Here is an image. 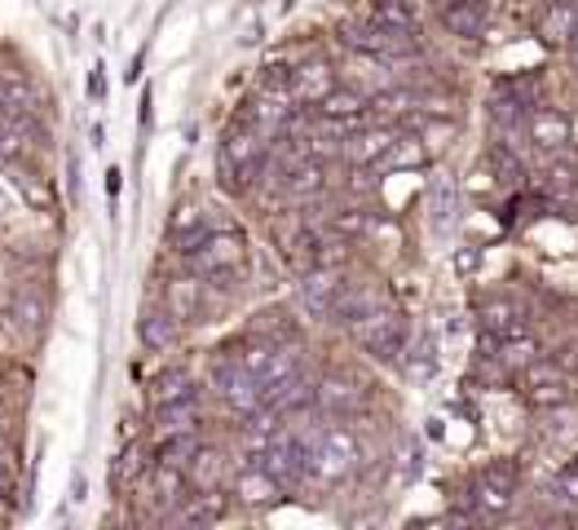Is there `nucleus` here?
Wrapping results in <instances>:
<instances>
[{
	"label": "nucleus",
	"mask_w": 578,
	"mask_h": 530,
	"mask_svg": "<svg viewBox=\"0 0 578 530\" xmlns=\"http://www.w3.org/2000/svg\"><path fill=\"white\" fill-rule=\"evenodd\" d=\"M437 19L451 36L459 41H481L486 27H490V5L486 0H442L437 5Z\"/></svg>",
	"instance_id": "20"
},
{
	"label": "nucleus",
	"mask_w": 578,
	"mask_h": 530,
	"mask_svg": "<svg viewBox=\"0 0 578 530\" xmlns=\"http://www.w3.org/2000/svg\"><path fill=\"white\" fill-rule=\"evenodd\" d=\"M190 495V482H186V468H177V464H151L146 468V477L133 486V499H137V521H159L164 526V517L181 504Z\"/></svg>",
	"instance_id": "8"
},
{
	"label": "nucleus",
	"mask_w": 578,
	"mask_h": 530,
	"mask_svg": "<svg viewBox=\"0 0 578 530\" xmlns=\"http://www.w3.org/2000/svg\"><path fill=\"white\" fill-rule=\"evenodd\" d=\"M269 146L247 120H230L225 133H221V151H216V168H221V181L238 195H256V181L265 173V159H269Z\"/></svg>",
	"instance_id": "2"
},
{
	"label": "nucleus",
	"mask_w": 578,
	"mask_h": 530,
	"mask_svg": "<svg viewBox=\"0 0 578 530\" xmlns=\"http://www.w3.org/2000/svg\"><path fill=\"white\" fill-rule=\"evenodd\" d=\"M181 429H203V398H199V394L151 407V438H159V433H181Z\"/></svg>",
	"instance_id": "22"
},
{
	"label": "nucleus",
	"mask_w": 578,
	"mask_h": 530,
	"mask_svg": "<svg viewBox=\"0 0 578 530\" xmlns=\"http://www.w3.org/2000/svg\"><path fill=\"white\" fill-rule=\"evenodd\" d=\"M477 323L486 336H521L525 332V310L512 301V297H486L477 301Z\"/></svg>",
	"instance_id": "23"
},
{
	"label": "nucleus",
	"mask_w": 578,
	"mask_h": 530,
	"mask_svg": "<svg viewBox=\"0 0 578 530\" xmlns=\"http://www.w3.org/2000/svg\"><path fill=\"white\" fill-rule=\"evenodd\" d=\"M407 133V124H393V120H367L341 151V164L349 168H380V159L398 146V137Z\"/></svg>",
	"instance_id": "13"
},
{
	"label": "nucleus",
	"mask_w": 578,
	"mask_h": 530,
	"mask_svg": "<svg viewBox=\"0 0 578 530\" xmlns=\"http://www.w3.org/2000/svg\"><path fill=\"white\" fill-rule=\"evenodd\" d=\"M234 468H238V460H234L225 446L203 442V446L190 455V464H186V482H190V490H230Z\"/></svg>",
	"instance_id": "17"
},
{
	"label": "nucleus",
	"mask_w": 578,
	"mask_h": 530,
	"mask_svg": "<svg viewBox=\"0 0 578 530\" xmlns=\"http://www.w3.org/2000/svg\"><path fill=\"white\" fill-rule=\"evenodd\" d=\"M341 80H345V85H354V89H358V93H367V98H380V93H389V89L407 85V80H402V63L380 58V54H349V63H345Z\"/></svg>",
	"instance_id": "16"
},
{
	"label": "nucleus",
	"mask_w": 578,
	"mask_h": 530,
	"mask_svg": "<svg viewBox=\"0 0 578 530\" xmlns=\"http://www.w3.org/2000/svg\"><path fill=\"white\" fill-rule=\"evenodd\" d=\"M247 332H252V336H269V341H301V328L292 323V314H282V310L256 314V323H252Z\"/></svg>",
	"instance_id": "35"
},
{
	"label": "nucleus",
	"mask_w": 578,
	"mask_h": 530,
	"mask_svg": "<svg viewBox=\"0 0 578 530\" xmlns=\"http://www.w3.org/2000/svg\"><path fill=\"white\" fill-rule=\"evenodd\" d=\"M516 495H521V464L516 460H490L468 482V508H464V517L468 521H499V517L512 512Z\"/></svg>",
	"instance_id": "5"
},
{
	"label": "nucleus",
	"mask_w": 578,
	"mask_h": 530,
	"mask_svg": "<svg viewBox=\"0 0 578 530\" xmlns=\"http://www.w3.org/2000/svg\"><path fill=\"white\" fill-rule=\"evenodd\" d=\"M203 442H208V438H203V429L159 433V438H151V455H155L159 464H177V468H186V464H190V455H194Z\"/></svg>",
	"instance_id": "28"
},
{
	"label": "nucleus",
	"mask_w": 578,
	"mask_h": 530,
	"mask_svg": "<svg viewBox=\"0 0 578 530\" xmlns=\"http://www.w3.org/2000/svg\"><path fill=\"white\" fill-rule=\"evenodd\" d=\"M0 111H10V115H41L36 85L23 71H14V67H0Z\"/></svg>",
	"instance_id": "25"
},
{
	"label": "nucleus",
	"mask_w": 578,
	"mask_h": 530,
	"mask_svg": "<svg viewBox=\"0 0 578 530\" xmlns=\"http://www.w3.org/2000/svg\"><path fill=\"white\" fill-rule=\"evenodd\" d=\"M190 394H199L190 367H159L146 380V407H159V402H173V398H190Z\"/></svg>",
	"instance_id": "27"
},
{
	"label": "nucleus",
	"mask_w": 578,
	"mask_h": 530,
	"mask_svg": "<svg viewBox=\"0 0 578 530\" xmlns=\"http://www.w3.org/2000/svg\"><path fill=\"white\" fill-rule=\"evenodd\" d=\"M212 301H216V288L203 275H190V270L164 279V292H159V306L168 314H177L181 323H203V314L212 310Z\"/></svg>",
	"instance_id": "11"
},
{
	"label": "nucleus",
	"mask_w": 578,
	"mask_h": 530,
	"mask_svg": "<svg viewBox=\"0 0 578 530\" xmlns=\"http://www.w3.org/2000/svg\"><path fill=\"white\" fill-rule=\"evenodd\" d=\"M349 341L367 354V358H376V363H385V367H402V358H407V345H411V319H407V310L389 297V301H380V306H371L367 314H358L349 328Z\"/></svg>",
	"instance_id": "1"
},
{
	"label": "nucleus",
	"mask_w": 578,
	"mask_h": 530,
	"mask_svg": "<svg viewBox=\"0 0 578 530\" xmlns=\"http://www.w3.org/2000/svg\"><path fill=\"white\" fill-rule=\"evenodd\" d=\"M367 19H371L376 27H389V32H411V36H420V14L411 10V0H371Z\"/></svg>",
	"instance_id": "31"
},
{
	"label": "nucleus",
	"mask_w": 578,
	"mask_h": 530,
	"mask_svg": "<svg viewBox=\"0 0 578 530\" xmlns=\"http://www.w3.org/2000/svg\"><path fill=\"white\" fill-rule=\"evenodd\" d=\"M0 424H5V398H0Z\"/></svg>",
	"instance_id": "39"
},
{
	"label": "nucleus",
	"mask_w": 578,
	"mask_h": 530,
	"mask_svg": "<svg viewBox=\"0 0 578 530\" xmlns=\"http://www.w3.org/2000/svg\"><path fill=\"white\" fill-rule=\"evenodd\" d=\"M490 168H494V181L503 190H521L525 177H530V159L512 146H499V142H490Z\"/></svg>",
	"instance_id": "32"
},
{
	"label": "nucleus",
	"mask_w": 578,
	"mask_h": 530,
	"mask_svg": "<svg viewBox=\"0 0 578 530\" xmlns=\"http://www.w3.org/2000/svg\"><path fill=\"white\" fill-rule=\"evenodd\" d=\"M314 407L332 420H363V411L371 407V385L358 372H327L319 376Z\"/></svg>",
	"instance_id": "10"
},
{
	"label": "nucleus",
	"mask_w": 578,
	"mask_h": 530,
	"mask_svg": "<svg viewBox=\"0 0 578 530\" xmlns=\"http://www.w3.org/2000/svg\"><path fill=\"white\" fill-rule=\"evenodd\" d=\"M208 389L216 394V402H221L230 416H252V411L265 407V385H260L256 372L238 358L234 345L212 350V363H208Z\"/></svg>",
	"instance_id": "4"
},
{
	"label": "nucleus",
	"mask_w": 578,
	"mask_h": 530,
	"mask_svg": "<svg viewBox=\"0 0 578 530\" xmlns=\"http://www.w3.org/2000/svg\"><path fill=\"white\" fill-rule=\"evenodd\" d=\"M314 394H319V372L305 363L301 372H292L287 380H278V385H269L265 389V411H274V416H297V411H305V407H314Z\"/></svg>",
	"instance_id": "18"
},
{
	"label": "nucleus",
	"mask_w": 578,
	"mask_h": 530,
	"mask_svg": "<svg viewBox=\"0 0 578 530\" xmlns=\"http://www.w3.org/2000/svg\"><path fill=\"white\" fill-rule=\"evenodd\" d=\"M177 261H181V270L203 275V279L221 292V288H230V284L243 275L247 243H243V234H238L234 225H216V230H208L190 252H181Z\"/></svg>",
	"instance_id": "3"
},
{
	"label": "nucleus",
	"mask_w": 578,
	"mask_h": 530,
	"mask_svg": "<svg viewBox=\"0 0 578 530\" xmlns=\"http://www.w3.org/2000/svg\"><path fill=\"white\" fill-rule=\"evenodd\" d=\"M534 36L552 49H565L578 36V0H543L534 10Z\"/></svg>",
	"instance_id": "19"
},
{
	"label": "nucleus",
	"mask_w": 578,
	"mask_h": 530,
	"mask_svg": "<svg viewBox=\"0 0 578 530\" xmlns=\"http://www.w3.org/2000/svg\"><path fill=\"white\" fill-rule=\"evenodd\" d=\"M459 217V181L451 173H433L429 177V225L437 234H446Z\"/></svg>",
	"instance_id": "24"
},
{
	"label": "nucleus",
	"mask_w": 578,
	"mask_h": 530,
	"mask_svg": "<svg viewBox=\"0 0 578 530\" xmlns=\"http://www.w3.org/2000/svg\"><path fill=\"white\" fill-rule=\"evenodd\" d=\"M565 58H569V71H574V76H578V36H574V41H569V45H565Z\"/></svg>",
	"instance_id": "37"
},
{
	"label": "nucleus",
	"mask_w": 578,
	"mask_h": 530,
	"mask_svg": "<svg viewBox=\"0 0 578 530\" xmlns=\"http://www.w3.org/2000/svg\"><path fill=\"white\" fill-rule=\"evenodd\" d=\"M301 115H305V107L287 93V80H269V76H260L256 89L238 107V120H247L265 142H278L287 129H297Z\"/></svg>",
	"instance_id": "6"
},
{
	"label": "nucleus",
	"mask_w": 578,
	"mask_h": 530,
	"mask_svg": "<svg viewBox=\"0 0 578 530\" xmlns=\"http://www.w3.org/2000/svg\"><path fill=\"white\" fill-rule=\"evenodd\" d=\"M234 350H238V358L256 372V380H260L265 389L305 367V350H301V341H269V336H252V332H243V336L234 341Z\"/></svg>",
	"instance_id": "7"
},
{
	"label": "nucleus",
	"mask_w": 578,
	"mask_h": 530,
	"mask_svg": "<svg viewBox=\"0 0 578 530\" xmlns=\"http://www.w3.org/2000/svg\"><path fill=\"white\" fill-rule=\"evenodd\" d=\"M314 115H336V120H354V115H371V98L367 93H358L354 85H336L319 107H310Z\"/></svg>",
	"instance_id": "30"
},
{
	"label": "nucleus",
	"mask_w": 578,
	"mask_h": 530,
	"mask_svg": "<svg viewBox=\"0 0 578 530\" xmlns=\"http://www.w3.org/2000/svg\"><path fill=\"white\" fill-rule=\"evenodd\" d=\"M0 521H5V490H0Z\"/></svg>",
	"instance_id": "38"
},
{
	"label": "nucleus",
	"mask_w": 578,
	"mask_h": 530,
	"mask_svg": "<svg viewBox=\"0 0 578 530\" xmlns=\"http://www.w3.org/2000/svg\"><path fill=\"white\" fill-rule=\"evenodd\" d=\"M10 319H14V328H19L23 336H41L45 323H49V306H45L41 292H19V297L10 301Z\"/></svg>",
	"instance_id": "33"
},
{
	"label": "nucleus",
	"mask_w": 578,
	"mask_h": 530,
	"mask_svg": "<svg viewBox=\"0 0 578 530\" xmlns=\"http://www.w3.org/2000/svg\"><path fill=\"white\" fill-rule=\"evenodd\" d=\"M120 186H124V177H120V168H111V173H107V195H111V203L120 199Z\"/></svg>",
	"instance_id": "36"
},
{
	"label": "nucleus",
	"mask_w": 578,
	"mask_h": 530,
	"mask_svg": "<svg viewBox=\"0 0 578 530\" xmlns=\"http://www.w3.org/2000/svg\"><path fill=\"white\" fill-rule=\"evenodd\" d=\"M327 230H332L341 243H349V239H367V230H371V212H367V208H336V212H327Z\"/></svg>",
	"instance_id": "34"
},
{
	"label": "nucleus",
	"mask_w": 578,
	"mask_h": 530,
	"mask_svg": "<svg viewBox=\"0 0 578 530\" xmlns=\"http://www.w3.org/2000/svg\"><path fill=\"white\" fill-rule=\"evenodd\" d=\"M336 85H341V67L332 58H323V54H310V58L292 63V71H287V93H292L305 111L319 107Z\"/></svg>",
	"instance_id": "14"
},
{
	"label": "nucleus",
	"mask_w": 578,
	"mask_h": 530,
	"mask_svg": "<svg viewBox=\"0 0 578 530\" xmlns=\"http://www.w3.org/2000/svg\"><path fill=\"white\" fill-rule=\"evenodd\" d=\"M137 341L146 354H173L181 345V319L168 314L164 306H146L137 319Z\"/></svg>",
	"instance_id": "21"
},
{
	"label": "nucleus",
	"mask_w": 578,
	"mask_h": 530,
	"mask_svg": "<svg viewBox=\"0 0 578 530\" xmlns=\"http://www.w3.org/2000/svg\"><path fill=\"white\" fill-rule=\"evenodd\" d=\"M538 186L552 199H578V164L565 159V155H547V164L538 173Z\"/></svg>",
	"instance_id": "29"
},
{
	"label": "nucleus",
	"mask_w": 578,
	"mask_h": 530,
	"mask_svg": "<svg viewBox=\"0 0 578 530\" xmlns=\"http://www.w3.org/2000/svg\"><path fill=\"white\" fill-rule=\"evenodd\" d=\"M345 279H349V270H345V265H332V261L314 265V270H301L297 275V306H301V314L314 319V323H332V310H336V301L345 292Z\"/></svg>",
	"instance_id": "9"
},
{
	"label": "nucleus",
	"mask_w": 578,
	"mask_h": 530,
	"mask_svg": "<svg viewBox=\"0 0 578 530\" xmlns=\"http://www.w3.org/2000/svg\"><path fill=\"white\" fill-rule=\"evenodd\" d=\"M282 495H287L282 482H278L260 460H238V468H234V477H230V499H234L238 508L265 512V508H274Z\"/></svg>",
	"instance_id": "12"
},
{
	"label": "nucleus",
	"mask_w": 578,
	"mask_h": 530,
	"mask_svg": "<svg viewBox=\"0 0 578 530\" xmlns=\"http://www.w3.org/2000/svg\"><path fill=\"white\" fill-rule=\"evenodd\" d=\"M525 142H530V155H565L569 142H574V120L560 111V107H547L538 102L530 111V124H525Z\"/></svg>",
	"instance_id": "15"
},
{
	"label": "nucleus",
	"mask_w": 578,
	"mask_h": 530,
	"mask_svg": "<svg viewBox=\"0 0 578 530\" xmlns=\"http://www.w3.org/2000/svg\"><path fill=\"white\" fill-rule=\"evenodd\" d=\"M151 464H155L151 446H146L142 438H133V442L120 451L115 468H111V490H120V495H133V486L146 477V468H151Z\"/></svg>",
	"instance_id": "26"
}]
</instances>
